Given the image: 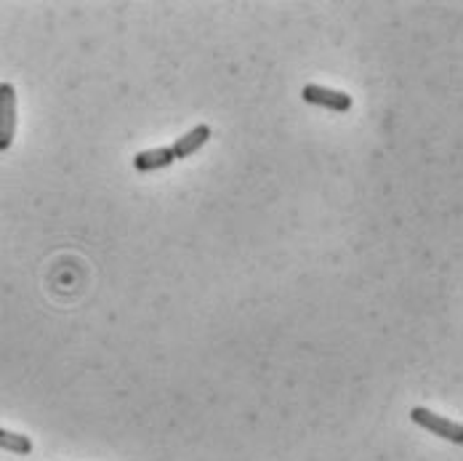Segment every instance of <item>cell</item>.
Instances as JSON below:
<instances>
[{
  "label": "cell",
  "instance_id": "cell-3",
  "mask_svg": "<svg viewBox=\"0 0 463 461\" xmlns=\"http://www.w3.org/2000/svg\"><path fill=\"white\" fill-rule=\"evenodd\" d=\"M301 99L309 101V104L325 107V110H333V112H349L352 110V96L349 93L325 89V86H304Z\"/></svg>",
  "mask_w": 463,
  "mask_h": 461
},
{
  "label": "cell",
  "instance_id": "cell-4",
  "mask_svg": "<svg viewBox=\"0 0 463 461\" xmlns=\"http://www.w3.org/2000/svg\"><path fill=\"white\" fill-rule=\"evenodd\" d=\"M208 139H211V129H208V126H197V129H192L189 134H184V137L174 141V147H171L174 160H184V158H189V155H192V152H197Z\"/></svg>",
  "mask_w": 463,
  "mask_h": 461
},
{
  "label": "cell",
  "instance_id": "cell-5",
  "mask_svg": "<svg viewBox=\"0 0 463 461\" xmlns=\"http://www.w3.org/2000/svg\"><path fill=\"white\" fill-rule=\"evenodd\" d=\"M174 166V155H171V147H155V149H146L139 152L134 158V168L146 174V171H157V168H168Z\"/></svg>",
  "mask_w": 463,
  "mask_h": 461
},
{
  "label": "cell",
  "instance_id": "cell-2",
  "mask_svg": "<svg viewBox=\"0 0 463 461\" xmlns=\"http://www.w3.org/2000/svg\"><path fill=\"white\" fill-rule=\"evenodd\" d=\"M16 134V89L11 83H0V152L14 144Z\"/></svg>",
  "mask_w": 463,
  "mask_h": 461
},
{
  "label": "cell",
  "instance_id": "cell-6",
  "mask_svg": "<svg viewBox=\"0 0 463 461\" xmlns=\"http://www.w3.org/2000/svg\"><path fill=\"white\" fill-rule=\"evenodd\" d=\"M0 448L11 451V454H19V456H27V454H33V440L27 435L0 429Z\"/></svg>",
  "mask_w": 463,
  "mask_h": 461
},
{
  "label": "cell",
  "instance_id": "cell-1",
  "mask_svg": "<svg viewBox=\"0 0 463 461\" xmlns=\"http://www.w3.org/2000/svg\"><path fill=\"white\" fill-rule=\"evenodd\" d=\"M411 418L416 421L418 427L434 432L437 437H445V440H450V443H456V446H461L463 443V427L458 421H450V418L434 414V411H429V408H423V406H416V408L411 411Z\"/></svg>",
  "mask_w": 463,
  "mask_h": 461
}]
</instances>
